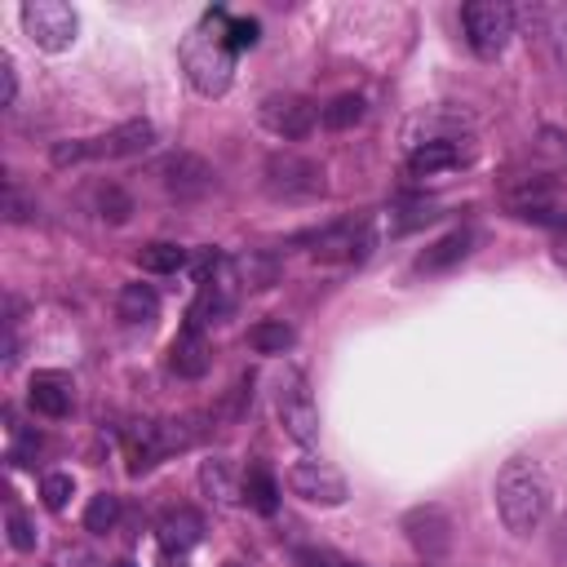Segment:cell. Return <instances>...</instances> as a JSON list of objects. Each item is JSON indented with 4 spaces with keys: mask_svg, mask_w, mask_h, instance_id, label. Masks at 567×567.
Instances as JSON below:
<instances>
[{
    "mask_svg": "<svg viewBox=\"0 0 567 567\" xmlns=\"http://www.w3.org/2000/svg\"><path fill=\"white\" fill-rule=\"evenodd\" d=\"M213 364V354H208V341H204V328H182L169 346V369L182 377V382H200Z\"/></svg>",
    "mask_w": 567,
    "mask_h": 567,
    "instance_id": "obj_13",
    "label": "cell"
},
{
    "mask_svg": "<svg viewBox=\"0 0 567 567\" xmlns=\"http://www.w3.org/2000/svg\"><path fill=\"white\" fill-rule=\"evenodd\" d=\"M315 120H319V107L311 98H302V94H270V98H262V124L275 137H284V142L306 137L315 129Z\"/></svg>",
    "mask_w": 567,
    "mask_h": 567,
    "instance_id": "obj_10",
    "label": "cell"
},
{
    "mask_svg": "<svg viewBox=\"0 0 567 567\" xmlns=\"http://www.w3.org/2000/svg\"><path fill=\"white\" fill-rule=\"evenodd\" d=\"M32 208H36V204H27L23 191L10 182V186H5V218H10V222H23V218H32Z\"/></svg>",
    "mask_w": 567,
    "mask_h": 567,
    "instance_id": "obj_33",
    "label": "cell"
},
{
    "mask_svg": "<svg viewBox=\"0 0 567 567\" xmlns=\"http://www.w3.org/2000/svg\"><path fill=\"white\" fill-rule=\"evenodd\" d=\"M262 182L275 200H315L324 191V169L306 156H293V152H275L262 169Z\"/></svg>",
    "mask_w": 567,
    "mask_h": 567,
    "instance_id": "obj_7",
    "label": "cell"
},
{
    "mask_svg": "<svg viewBox=\"0 0 567 567\" xmlns=\"http://www.w3.org/2000/svg\"><path fill=\"white\" fill-rule=\"evenodd\" d=\"M470 253H474V231H470V227H457V231L439 236L431 249L417 257V270H421V275H439V270H453L457 262H466Z\"/></svg>",
    "mask_w": 567,
    "mask_h": 567,
    "instance_id": "obj_14",
    "label": "cell"
},
{
    "mask_svg": "<svg viewBox=\"0 0 567 567\" xmlns=\"http://www.w3.org/2000/svg\"><path fill=\"white\" fill-rule=\"evenodd\" d=\"M137 266L147 270V275H173V270L186 266V249H182V244H169V240H152V244H142Z\"/></svg>",
    "mask_w": 567,
    "mask_h": 567,
    "instance_id": "obj_25",
    "label": "cell"
},
{
    "mask_svg": "<svg viewBox=\"0 0 567 567\" xmlns=\"http://www.w3.org/2000/svg\"><path fill=\"white\" fill-rule=\"evenodd\" d=\"M249 350L253 354H289L298 346V328L293 324H284V319H262L249 328Z\"/></svg>",
    "mask_w": 567,
    "mask_h": 567,
    "instance_id": "obj_20",
    "label": "cell"
},
{
    "mask_svg": "<svg viewBox=\"0 0 567 567\" xmlns=\"http://www.w3.org/2000/svg\"><path fill=\"white\" fill-rule=\"evenodd\" d=\"M298 563H302V567H354V563H346V558L333 554V550H298Z\"/></svg>",
    "mask_w": 567,
    "mask_h": 567,
    "instance_id": "obj_32",
    "label": "cell"
},
{
    "mask_svg": "<svg viewBox=\"0 0 567 567\" xmlns=\"http://www.w3.org/2000/svg\"><path fill=\"white\" fill-rule=\"evenodd\" d=\"M107 567H137V563H129V558H116V563H107Z\"/></svg>",
    "mask_w": 567,
    "mask_h": 567,
    "instance_id": "obj_35",
    "label": "cell"
},
{
    "mask_svg": "<svg viewBox=\"0 0 567 567\" xmlns=\"http://www.w3.org/2000/svg\"><path fill=\"white\" fill-rule=\"evenodd\" d=\"M204 536V519L195 510H173L160 519V550H173V554H186L195 550Z\"/></svg>",
    "mask_w": 567,
    "mask_h": 567,
    "instance_id": "obj_18",
    "label": "cell"
},
{
    "mask_svg": "<svg viewBox=\"0 0 567 567\" xmlns=\"http://www.w3.org/2000/svg\"><path fill=\"white\" fill-rule=\"evenodd\" d=\"M98 208H102V218H107V222H116V227H120V222H129L133 200H129L120 186H102V191H98Z\"/></svg>",
    "mask_w": 567,
    "mask_h": 567,
    "instance_id": "obj_29",
    "label": "cell"
},
{
    "mask_svg": "<svg viewBox=\"0 0 567 567\" xmlns=\"http://www.w3.org/2000/svg\"><path fill=\"white\" fill-rule=\"evenodd\" d=\"M182 71L195 94L222 98L236 81V49L227 45V14H208L182 45Z\"/></svg>",
    "mask_w": 567,
    "mask_h": 567,
    "instance_id": "obj_2",
    "label": "cell"
},
{
    "mask_svg": "<svg viewBox=\"0 0 567 567\" xmlns=\"http://www.w3.org/2000/svg\"><path fill=\"white\" fill-rule=\"evenodd\" d=\"M116 523H120V496H111V492L89 496V506H85V532L102 536V532H111Z\"/></svg>",
    "mask_w": 567,
    "mask_h": 567,
    "instance_id": "obj_26",
    "label": "cell"
},
{
    "mask_svg": "<svg viewBox=\"0 0 567 567\" xmlns=\"http://www.w3.org/2000/svg\"><path fill=\"white\" fill-rule=\"evenodd\" d=\"M377 236L369 222H337L315 236V257L319 262H364L373 253Z\"/></svg>",
    "mask_w": 567,
    "mask_h": 567,
    "instance_id": "obj_12",
    "label": "cell"
},
{
    "mask_svg": "<svg viewBox=\"0 0 567 567\" xmlns=\"http://www.w3.org/2000/svg\"><path fill=\"white\" fill-rule=\"evenodd\" d=\"M466 156H461V147L457 142H421V147L408 156V169L417 173V178H435V173H444V169H457Z\"/></svg>",
    "mask_w": 567,
    "mask_h": 567,
    "instance_id": "obj_19",
    "label": "cell"
},
{
    "mask_svg": "<svg viewBox=\"0 0 567 567\" xmlns=\"http://www.w3.org/2000/svg\"><path fill=\"white\" fill-rule=\"evenodd\" d=\"M0 85H5V89H0V102L14 107V98H19V67H14V58H10V53L0 58Z\"/></svg>",
    "mask_w": 567,
    "mask_h": 567,
    "instance_id": "obj_31",
    "label": "cell"
},
{
    "mask_svg": "<svg viewBox=\"0 0 567 567\" xmlns=\"http://www.w3.org/2000/svg\"><path fill=\"white\" fill-rule=\"evenodd\" d=\"M27 399H32V408L40 412V417H49V421H62L67 412H71V377L67 373H36L32 377V386H27Z\"/></svg>",
    "mask_w": 567,
    "mask_h": 567,
    "instance_id": "obj_15",
    "label": "cell"
},
{
    "mask_svg": "<svg viewBox=\"0 0 567 567\" xmlns=\"http://www.w3.org/2000/svg\"><path fill=\"white\" fill-rule=\"evenodd\" d=\"M200 487H204L218 506H236V502H240V487H236L231 466H227L222 457H208V461L200 466Z\"/></svg>",
    "mask_w": 567,
    "mask_h": 567,
    "instance_id": "obj_22",
    "label": "cell"
},
{
    "mask_svg": "<svg viewBox=\"0 0 567 567\" xmlns=\"http://www.w3.org/2000/svg\"><path fill=\"white\" fill-rule=\"evenodd\" d=\"M116 315H120L129 328L156 324V319H160V293L152 289V284H124L120 298H116Z\"/></svg>",
    "mask_w": 567,
    "mask_h": 567,
    "instance_id": "obj_17",
    "label": "cell"
},
{
    "mask_svg": "<svg viewBox=\"0 0 567 567\" xmlns=\"http://www.w3.org/2000/svg\"><path fill=\"white\" fill-rule=\"evenodd\" d=\"M76 496V479L71 474H62V470H53V474H45L40 479V502H45V510H67V502Z\"/></svg>",
    "mask_w": 567,
    "mask_h": 567,
    "instance_id": "obj_27",
    "label": "cell"
},
{
    "mask_svg": "<svg viewBox=\"0 0 567 567\" xmlns=\"http://www.w3.org/2000/svg\"><path fill=\"white\" fill-rule=\"evenodd\" d=\"M240 492H244V502H249L257 515H275V510H279V483H275V474H270L266 466H249Z\"/></svg>",
    "mask_w": 567,
    "mask_h": 567,
    "instance_id": "obj_21",
    "label": "cell"
},
{
    "mask_svg": "<svg viewBox=\"0 0 567 567\" xmlns=\"http://www.w3.org/2000/svg\"><path fill=\"white\" fill-rule=\"evenodd\" d=\"M19 19H23V32L32 36V45L45 49V53H67L81 36L76 10L62 5V0H27V5L19 10Z\"/></svg>",
    "mask_w": 567,
    "mask_h": 567,
    "instance_id": "obj_6",
    "label": "cell"
},
{
    "mask_svg": "<svg viewBox=\"0 0 567 567\" xmlns=\"http://www.w3.org/2000/svg\"><path fill=\"white\" fill-rule=\"evenodd\" d=\"M550 257H554V266L567 275V227H563V231L550 240Z\"/></svg>",
    "mask_w": 567,
    "mask_h": 567,
    "instance_id": "obj_34",
    "label": "cell"
},
{
    "mask_svg": "<svg viewBox=\"0 0 567 567\" xmlns=\"http://www.w3.org/2000/svg\"><path fill=\"white\" fill-rule=\"evenodd\" d=\"M461 27H466V45L492 62L515 40V10L502 5V0H474V5L461 10Z\"/></svg>",
    "mask_w": 567,
    "mask_h": 567,
    "instance_id": "obj_5",
    "label": "cell"
},
{
    "mask_svg": "<svg viewBox=\"0 0 567 567\" xmlns=\"http://www.w3.org/2000/svg\"><path fill=\"white\" fill-rule=\"evenodd\" d=\"M399 528H403L408 545H412L425 563H439V558L453 554V519H448L444 506H412Z\"/></svg>",
    "mask_w": 567,
    "mask_h": 567,
    "instance_id": "obj_9",
    "label": "cell"
},
{
    "mask_svg": "<svg viewBox=\"0 0 567 567\" xmlns=\"http://www.w3.org/2000/svg\"><path fill=\"white\" fill-rule=\"evenodd\" d=\"M289 487L302 496V502H311V506H324V510L341 506L346 496H350V487H346V474H341L337 466L319 461V457H302V461H293V466H289Z\"/></svg>",
    "mask_w": 567,
    "mask_h": 567,
    "instance_id": "obj_8",
    "label": "cell"
},
{
    "mask_svg": "<svg viewBox=\"0 0 567 567\" xmlns=\"http://www.w3.org/2000/svg\"><path fill=\"white\" fill-rule=\"evenodd\" d=\"M532 23L536 36L545 40L550 62L567 76V5H532Z\"/></svg>",
    "mask_w": 567,
    "mask_h": 567,
    "instance_id": "obj_16",
    "label": "cell"
},
{
    "mask_svg": "<svg viewBox=\"0 0 567 567\" xmlns=\"http://www.w3.org/2000/svg\"><path fill=\"white\" fill-rule=\"evenodd\" d=\"M227 567H240V563H227Z\"/></svg>",
    "mask_w": 567,
    "mask_h": 567,
    "instance_id": "obj_36",
    "label": "cell"
},
{
    "mask_svg": "<svg viewBox=\"0 0 567 567\" xmlns=\"http://www.w3.org/2000/svg\"><path fill=\"white\" fill-rule=\"evenodd\" d=\"M364 116H369L364 94H337V98L319 111L324 129H333V133H346V129H354V124H364Z\"/></svg>",
    "mask_w": 567,
    "mask_h": 567,
    "instance_id": "obj_23",
    "label": "cell"
},
{
    "mask_svg": "<svg viewBox=\"0 0 567 567\" xmlns=\"http://www.w3.org/2000/svg\"><path fill=\"white\" fill-rule=\"evenodd\" d=\"M156 147V124L152 120H124L98 137H81V142H58L53 147V165H85V160H133L142 152Z\"/></svg>",
    "mask_w": 567,
    "mask_h": 567,
    "instance_id": "obj_3",
    "label": "cell"
},
{
    "mask_svg": "<svg viewBox=\"0 0 567 567\" xmlns=\"http://www.w3.org/2000/svg\"><path fill=\"white\" fill-rule=\"evenodd\" d=\"M156 178H160V186L169 195L195 200V195H204L213 186V178H218V173H213V165L204 156H195V152H173V156H165L156 165Z\"/></svg>",
    "mask_w": 567,
    "mask_h": 567,
    "instance_id": "obj_11",
    "label": "cell"
},
{
    "mask_svg": "<svg viewBox=\"0 0 567 567\" xmlns=\"http://www.w3.org/2000/svg\"><path fill=\"white\" fill-rule=\"evenodd\" d=\"M492 496H496V515H502L506 532H515V536L541 532L550 510H554V483H550L545 466L536 457H523V453L502 466Z\"/></svg>",
    "mask_w": 567,
    "mask_h": 567,
    "instance_id": "obj_1",
    "label": "cell"
},
{
    "mask_svg": "<svg viewBox=\"0 0 567 567\" xmlns=\"http://www.w3.org/2000/svg\"><path fill=\"white\" fill-rule=\"evenodd\" d=\"M257 36H262L257 19H227V45H231L236 53H240V49H253Z\"/></svg>",
    "mask_w": 567,
    "mask_h": 567,
    "instance_id": "obj_30",
    "label": "cell"
},
{
    "mask_svg": "<svg viewBox=\"0 0 567 567\" xmlns=\"http://www.w3.org/2000/svg\"><path fill=\"white\" fill-rule=\"evenodd\" d=\"M231 270L240 275L244 289H270V284L279 279V257L275 253H244L231 262Z\"/></svg>",
    "mask_w": 567,
    "mask_h": 567,
    "instance_id": "obj_24",
    "label": "cell"
},
{
    "mask_svg": "<svg viewBox=\"0 0 567 567\" xmlns=\"http://www.w3.org/2000/svg\"><path fill=\"white\" fill-rule=\"evenodd\" d=\"M5 532H10V545L19 550V554H32L36 550V523L23 515V510H5Z\"/></svg>",
    "mask_w": 567,
    "mask_h": 567,
    "instance_id": "obj_28",
    "label": "cell"
},
{
    "mask_svg": "<svg viewBox=\"0 0 567 567\" xmlns=\"http://www.w3.org/2000/svg\"><path fill=\"white\" fill-rule=\"evenodd\" d=\"M275 412H279V425L284 435L302 448H315L319 444V408H315V395H311V382L302 369H284L279 382H275Z\"/></svg>",
    "mask_w": 567,
    "mask_h": 567,
    "instance_id": "obj_4",
    "label": "cell"
}]
</instances>
